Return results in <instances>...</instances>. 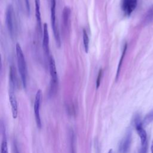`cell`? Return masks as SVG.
I'll use <instances>...</instances> for the list:
<instances>
[{"mask_svg":"<svg viewBox=\"0 0 153 153\" xmlns=\"http://www.w3.org/2000/svg\"><path fill=\"white\" fill-rule=\"evenodd\" d=\"M25 6H26V11H27V14L29 16L30 11V7L29 0H25Z\"/></svg>","mask_w":153,"mask_h":153,"instance_id":"cell-20","label":"cell"},{"mask_svg":"<svg viewBox=\"0 0 153 153\" xmlns=\"http://www.w3.org/2000/svg\"><path fill=\"white\" fill-rule=\"evenodd\" d=\"M134 123L136 130L140 137V148L139 150V153H146L148 150L147 134L146 131L143 128L142 121H141L140 116L139 115L136 116Z\"/></svg>","mask_w":153,"mask_h":153,"instance_id":"cell-2","label":"cell"},{"mask_svg":"<svg viewBox=\"0 0 153 153\" xmlns=\"http://www.w3.org/2000/svg\"><path fill=\"white\" fill-rule=\"evenodd\" d=\"M131 140L132 131L130 128H128L119 145V152L120 153H127L128 152Z\"/></svg>","mask_w":153,"mask_h":153,"instance_id":"cell-7","label":"cell"},{"mask_svg":"<svg viewBox=\"0 0 153 153\" xmlns=\"http://www.w3.org/2000/svg\"><path fill=\"white\" fill-rule=\"evenodd\" d=\"M14 153H19V151L17 149V148L16 147V146H15V150H14Z\"/></svg>","mask_w":153,"mask_h":153,"instance_id":"cell-22","label":"cell"},{"mask_svg":"<svg viewBox=\"0 0 153 153\" xmlns=\"http://www.w3.org/2000/svg\"><path fill=\"white\" fill-rule=\"evenodd\" d=\"M49 71L50 74V95L53 96L57 91L58 87V77L56 70V66L54 59L53 56L49 57Z\"/></svg>","mask_w":153,"mask_h":153,"instance_id":"cell-3","label":"cell"},{"mask_svg":"<svg viewBox=\"0 0 153 153\" xmlns=\"http://www.w3.org/2000/svg\"><path fill=\"white\" fill-rule=\"evenodd\" d=\"M108 153H113V152H112V149H110V150L108 151Z\"/></svg>","mask_w":153,"mask_h":153,"instance_id":"cell-23","label":"cell"},{"mask_svg":"<svg viewBox=\"0 0 153 153\" xmlns=\"http://www.w3.org/2000/svg\"><path fill=\"white\" fill-rule=\"evenodd\" d=\"M42 93L41 90H38L36 93L35 101H34V114H35V118L36 126L38 128H41V120L40 117V108H41V104L42 101Z\"/></svg>","mask_w":153,"mask_h":153,"instance_id":"cell-6","label":"cell"},{"mask_svg":"<svg viewBox=\"0 0 153 153\" xmlns=\"http://www.w3.org/2000/svg\"><path fill=\"white\" fill-rule=\"evenodd\" d=\"M102 69H100L99 71V73H98V75H97V79H96V88H98L100 85V81H101V78H102Z\"/></svg>","mask_w":153,"mask_h":153,"instance_id":"cell-19","label":"cell"},{"mask_svg":"<svg viewBox=\"0 0 153 153\" xmlns=\"http://www.w3.org/2000/svg\"><path fill=\"white\" fill-rule=\"evenodd\" d=\"M151 153H153V139H152L151 145Z\"/></svg>","mask_w":153,"mask_h":153,"instance_id":"cell-21","label":"cell"},{"mask_svg":"<svg viewBox=\"0 0 153 153\" xmlns=\"http://www.w3.org/2000/svg\"><path fill=\"white\" fill-rule=\"evenodd\" d=\"M153 20V5L149 9L145 17V22L149 23Z\"/></svg>","mask_w":153,"mask_h":153,"instance_id":"cell-17","label":"cell"},{"mask_svg":"<svg viewBox=\"0 0 153 153\" xmlns=\"http://www.w3.org/2000/svg\"><path fill=\"white\" fill-rule=\"evenodd\" d=\"M35 17L36 21V25L38 31L40 34L42 33V26L41 22V9H40V0H35Z\"/></svg>","mask_w":153,"mask_h":153,"instance_id":"cell-12","label":"cell"},{"mask_svg":"<svg viewBox=\"0 0 153 153\" xmlns=\"http://www.w3.org/2000/svg\"><path fill=\"white\" fill-rule=\"evenodd\" d=\"M56 0H50V16H51V27L53 30V33H54L56 44L58 47H60L61 45V41H60L59 32L57 26L56 25Z\"/></svg>","mask_w":153,"mask_h":153,"instance_id":"cell-5","label":"cell"},{"mask_svg":"<svg viewBox=\"0 0 153 153\" xmlns=\"http://www.w3.org/2000/svg\"><path fill=\"white\" fill-rule=\"evenodd\" d=\"M75 137L72 130L70 133V152L75 153Z\"/></svg>","mask_w":153,"mask_h":153,"instance_id":"cell-18","label":"cell"},{"mask_svg":"<svg viewBox=\"0 0 153 153\" xmlns=\"http://www.w3.org/2000/svg\"><path fill=\"white\" fill-rule=\"evenodd\" d=\"M42 48L47 56L50 55L49 48V34L48 30V26L47 23L43 25V38H42Z\"/></svg>","mask_w":153,"mask_h":153,"instance_id":"cell-10","label":"cell"},{"mask_svg":"<svg viewBox=\"0 0 153 153\" xmlns=\"http://www.w3.org/2000/svg\"><path fill=\"white\" fill-rule=\"evenodd\" d=\"M137 5V0H122L121 9L124 13L129 16L135 10Z\"/></svg>","mask_w":153,"mask_h":153,"instance_id":"cell-8","label":"cell"},{"mask_svg":"<svg viewBox=\"0 0 153 153\" xmlns=\"http://www.w3.org/2000/svg\"><path fill=\"white\" fill-rule=\"evenodd\" d=\"M16 53L17 66L20 75L21 81L23 87L26 88L27 77V69L24 54L23 53L20 45L19 43H17L16 45Z\"/></svg>","mask_w":153,"mask_h":153,"instance_id":"cell-1","label":"cell"},{"mask_svg":"<svg viewBox=\"0 0 153 153\" xmlns=\"http://www.w3.org/2000/svg\"><path fill=\"white\" fill-rule=\"evenodd\" d=\"M70 17H71V10L69 7H65L62 13V23L63 29L67 32L70 27Z\"/></svg>","mask_w":153,"mask_h":153,"instance_id":"cell-11","label":"cell"},{"mask_svg":"<svg viewBox=\"0 0 153 153\" xmlns=\"http://www.w3.org/2000/svg\"><path fill=\"white\" fill-rule=\"evenodd\" d=\"M153 121V109L150 111L143 118L142 121L143 126H147Z\"/></svg>","mask_w":153,"mask_h":153,"instance_id":"cell-14","label":"cell"},{"mask_svg":"<svg viewBox=\"0 0 153 153\" xmlns=\"http://www.w3.org/2000/svg\"><path fill=\"white\" fill-rule=\"evenodd\" d=\"M9 100L11 105L12 116L16 119L18 115V105L15 94V89L9 87Z\"/></svg>","mask_w":153,"mask_h":153,"instance_id":"cell-9","label":"cell"},{"mask_svg":"<svg viewBox=\"0 0 153 153\" xmlns=\"http://www.w3.org/2000/svg\"><path fill=\"white\" fill-rule=\"evenodd\" d=\"M127 44H126L124 45V49H123V53H122V54H121V59L120 60V62L118 63V68H117V75H116V79H118V76H119V74H120V69H121V65H122V62H123V58L125 56V54H126V50H127Z\"/></svg>","mask_w":153,"mask_h":153,"instance_id":"cell-16","label":"cell"},{"mask_svg":"<svg viewBox=\"0 0 153 153\" xmlns=\"http://www.w3.org/2000/svg\"><path fill=\"white\" fill-rule=\"evenodd\" d=\"M1 153H8L7 140L5 134H3V137L1 144Z\"/></svg>","mask_w":153,"mask_h":153,"instance_id":"cell-15","label":"cell"},{"mask_svg":"<svg viewBox=\"0 0 153 153\" xmlns=\"http://www.w3.org/2000/svg\"><path fill=\"white\" fill-rule=\"evenodd\" d=\"M5 21L6 25L11 37L13 38L16 35V20L14 8L12 5L10 4L6 8L5 11Z\"/></svg>","mask_w":153,"mask_h":153,"instance_id":"cell-4","label":"cell"},{"mask_svg":"<svg viewBox=\"0 0 153 153\" xmlns=\"http://www.w3.org/2000/svg\"><path fill=\"white\" fill-rule=\"evenodd\" d=\"M82 39L84 50L85 53H88L89 48V37L88 33L85 29H82Z\"/></svg>","mask_w":153,"mask_h":153,"instance_id":"cell-13","label":"cell"}]
</instances>
